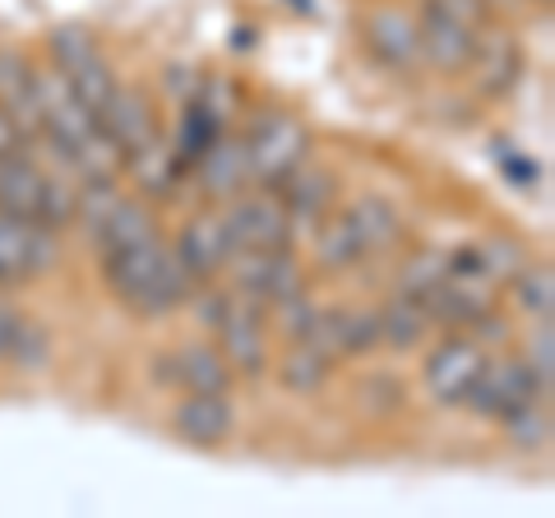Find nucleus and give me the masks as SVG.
Instances as JSON below:
<instances>
[{"label":"nucleus","instance_id":"obj_2","mask_svg":"<svg viewBox=\"0 0 555 518\" xmlns=\"http://www.w3.org/2000/svg\"><path fill=\"white\" fill-rule=\"evenodd\" d=\"M222 228H228L232 255L236 250H283L292 246V213L283 195L273 185L250 190V195H232V209L222 213Z\"/></svg>","mask_w":555,"mask_h":518},{"label":"nucleus","instance_id":"obj_44","mask_svg":"<svg viewBox=\"0 0 555 518\" xmlns=\"http://www.w3.org/2000/svg\"><path fill=\"white\" fill-rule=\"evenodd\" d=\"M190 83H199V79H190V75H185V65H171V93H177L181 102L195 98V93H190Z\"/></svg>","mask_w":555,"mask_h":518},{"label":"nucleus","instance_id":"obj_17","mask_svg":"<svg viewBox=\"0 0 555 518\" xmlns=\"http://www.w3.org/2000/svg\"><path fill=\"white\" fill-rule=\"evenodd\" d=\"M195 163H199L204 195H214V199H232V195H241V185L250 181L246 140H214Z\"/></svg>","mask_w":555,"mask_h":518},{"label":"nucleus","instance_id":"obj_16","mask_svg":"<svg viewBox=\"0 0 555 518\" xmlns=\"http://www.w3.org/2000/svg\"><path fill=\"white\" fill-rule=\"evenodd\" d=\"M467 70H477V83H481V93H491V98H500V93H509L514 89V79H518V70H524V51H518V42H514V33H477V51H473V65Z\"/></svg>","mask_w":555,"mask_h":518},{"label":"nucleus","instance_id":"obj_30","mask_svg":"<svg viewBox=\"0 0 555 518\" xmlns=\"http://www.w3.org/2000/svg\"><path fill=\"white\" fill-rule=\"evenodd\" d=\"M75 204H79V185L65 181V177H47V171H42V199H38V218H33V222L61 232V228L75 222Z\"/></svg>","mask_w":555,"mask_h":518},{"label":"nucleus","instance_id":"obj_37","mask_svg":"<svg viewBox=\"0 0 555 518\" xmlns=\"http://www.w3.org/2000/svg\"><path fill=\"white\" fill-rule=\"evenodd\" d=\"M273 310H278V324H283V334L292 342H301L310 334V324H315V315H320V306L310 301L306 292H297V297H287V301H273Z\"/></svg>","mask_w":555,"mask_h":518},{"label":"nucleus","instance_id":"obj_41","mask_svg":"<svg viewBox=\"0 0 555 518\" xmlns=\"http://www.w3.org/2000/svg\"><path fill=\"white\" fill-rule=\"evenodd\" d=\"M495 158L505 163V171L514 177V185H532V177H537V167L532 163H524V158H514L509 148H495Z\"/></svg>","mask_w":555,"mask_h":518},{"label":"nucleus","instance_id":"obj_38","mask_svg":"<svg viewBox=\"0 0 555 518\" xmlns=\"http://www.w3.org/2000/svg\"><path fill=\"white\" fill-rule=\"evenodd\" d=\"M430 5L444 10V14H454V20H463L467 28H481L486 14H491V5H486V0H430Z\"/></svg>","mask_w":555,"mask_h":518},{"label":"nucleus","instance_id":"obj_29","mask_svg":"<svg viewBox=\"0 0 555 518\" xmlns=\"http://www.w3.org/2000/svg\"><path fill=\"white\" fill-rule=\"evenodd\" d=\"M477 259H481V273L491 283H514L518 273L528 269V246L514 236H486L477 246Z\"/></svg>","mask_w":555,"mask_h":518},{"label":"nucleus","instance_id":"obj_4","mask_svg":"<svg viewBox=\"0 0 555 518\" xmlns=\"http://www.w3.org/2000/svg\"><path fill=\"white\" fill-rule=\"evenodd\" d=\"M51 56H56V70L65 75V83L79 93V102L93 116L107 107V98L116 93V75L112 65L102 61V51L93 47V33L83 28H56L51 33Z\"/></svg>","mask_w":555,"mask_h":518},{"label":"nucleus","instance_id":"obj_36","mask_svg":"<svg viewBox=\"0 0 555 518\" xmlns=\"http://www.w3.org/2000/svg\"><path fill=\"white\" fill-rule=\"evenodd\" d=\"M47 352H51L47 329H42V324H33V320H24V329H20V338H14V348H10L5 361H10V366H20V371H42Z\"/></svg>","mask_w":555,"mask_h":518},{"label":"nucleus","instance_id":"obj_9","mask_svg":"<svg viewBox=\"0 0 555 518\" xmlns=\"http://www.w3.org/2000/svg\"><path fill=\"white\" fill-rule=\"evenodd\" d=\"M315 352H324L328 361L343 357H366L371 348H379V329H375V310H347V306H320L310 334L301 338Z\"/></svg>","mask_w":555,"mask_h":518},{"label":"nucleus","instance_id":"obj_21","mask_svg":"<svg viewBox=\"0 0 555 518\" xmlns=\"http://www.w3.org/2000/svg\"><path fill=\"white\" fill-rule=\"evenodd\" d=\"M347 218H352V228L361 236V246H366V255L393 250L398 241H403V218H398V209L385 195H357L352 209H347Z\"/></svg>","mask_w":555,"mask_h":518},{"label":"nucleus","instance_id":"obj_14","mask_svg":"<svg viewBox=\"0 0 555 518\" xmlns=\"http://www.w3.org/2000/svg\"><path fill=\"white\" fill-rule=\"evenodd\" d=\"M0 112L14 120V130L24 134V144H33L42 134L38 93H33V65L20 56V51H0Z\"/></svg>","mask_w":555,"mask_h":518},{"label":"nucleus","instance_id":"obj_1","mask_svg":"<svg viewBox=\"0 0 555 518\" xmlns=\"http://www.w3.org/2000/svg\"><path fill=\"white\" fill-rule=\"evenodd\" d=\"M102 273H107L116 297L130 310H139V315H167V310L185 306L190 292H195V279L185 273L177 250L163 246V236L116 255H102Z\"/></svg>","mask_w":555,"mask_h":518},{"label":"nucleus","instance_id":"obj_45","mask_svg":"<svg viewBox=\"0 0 555 518\" xmlns=\"http://www.w3.org/2000/svg\"><path fill=\"white\" fill-rule=\"evenodd\" d=\"M542 5H546V0H542Z\"/></svg>","mask_w":555,"mask_h":518},{"label":"nucleus","instance_id":"obj_18","mask_svg":"<svg viewBox=\"0 0 555 518\" xmlns=\"http://www.w3.org/2000/svg\"><path fill=\"white\" fill-rule=\"evenodd\" d=\"M38 199H42V167L24 148L5 153L0 158V213L33 222L38 218Z\"/></svg>","mask_w":555,"mask_h":518},{"label":"nucleus","instance_id":"obj_27","mask_svg":"<svg viewBox=\"0 0 555 518\" xmlns=\"http://www.w3.org/2000/svg\"><path fill=\"white\" fill-rule=\"evenodd\" d=\"M218 130H222V120H218L214 112H208L199 98H190L185 107H181V130H177V158H181V163H195L199 153H204L208 144L218 140Z\"/></svg>","mask_w":555,"mask_h":518},{"label":"nucleus","instance_id":"obj_26","mask_svg":"<svg viewBox=\"0 0 555 518\" xmlns=\"http://www.w3.org/2000/svg\"><path fill=\"white\" fill-rule=\"evenodd\" d=\"M130 171H134V181L149 190V195H171L177 190V177H181V158L177 153H167V144L153 140L149 148H139L130 153Z\"/></svg>","mask_w":555,"mask_h":518},{"label":"nucleus","instance_id":"obj_35","mask_svg":"<svg viewBox=\"0 0 555 518\" xmlns=\"http://www.w3.org/2000/svg\"><path fill=\"white\" fill-rule=\"evenodd\" d=\"M524 366L532 371L537 385H542V393H551V379H555V334H551V320H537V329L528 334Z\"/></svg>","mask_w":555,"mask_h":518},{"label":"nucleus","instance_id":"obj_15","mask_svg":"<svg viewBox=\"0 0 555 518\" xmlns=\"http://www.w3.org/2000/svg\"><path fill=\"white\" fill-rule=\"evenodd\" d=\"M171 426H177V436L190 444H222L236 426V412L228 403V393H190L185 389V399L171 412Z\"/></svg>","mask_w":555,"mask_h":518},{"label":"nucleus","instance_id":"obj_39","mask_svg":"<svg viewBox=\"0 0 555 518\" xmlns=\"http://www.w3.org/2000/svg\"><path fill=\"white\" fill-rule=\"evenodd\" d=\"M20 329H24L20 306H14L10 297H0V361L10 357V348H14V338H20Z\"/></svg>","mask_w":555,"mask_h":518},{"label":"nucleus","instance_id":"obj_23","mask_svg":"<svg viewBox=\"0 0 555 518\" xmlns=\"http://www.w3.org/2000/svg\"><path fill=\"white\" fill-rule=\"evenodd\" d=\"M158 236V222H153V213L144 209V204H134L120 195V204L112 209V218L98 228V246L102 255H116V250H130V246H144V241Z\"/></svg>","mask_w":555,"mask_h":518},{"label":"nucleus","instance_id":"obj_42","mask_svg":"<svg viewBox=\"0 0 555 518\" xmlns=\"http://www.w3.org/2000/svg\"><path fill=\"white\" fill-rule=\"evenodd\" d=\"M14 148H24V134L14 130V120L0 112V158H5V153H14Z\"/></svg>","mask_w":555,"mask_h":518},{"label":"nucleus","instance_id":"obj_34","mask_svg":"<svg viewBox=\"0 0 555 518\" xmlns=\"http://www.w3.org/2000/svg\"><path fill=\"white\" fill-rule=\"evenodd\" d=\"M357 403L366 417H393V412H403V385H398L393 375H371L357 385Z\"/></svg>","mask_w":555,"mask_h":518},{"label":"nucleus","instance_id":"obj_10","mask_svg":"<svg viewBox=\"0 0 555 518\" xmlns=\"http://www.w3.org/2000/svg\"><path fill=\"white\" fill-rule=\"evenodd\" d=\"M481 361H486V348H481L477 338H444L440 348L426 357V371H422L426 393H430L436 403L454 407L463 393H467V385L477 379Z\"/></svg>","mask_w":555,"mask_h":518},{"label":"nucleus","instance_id":"obj_25","mask_svg":"<svg viewBox=\"0 0 555 518\" xmlns=\"http://www.w3.org/2000/svg\"><path fill=\"white\" fill-rule=\"evenodd\" d=\"M328 375H334V361H328L324 352H315L310 342H292L287 357L278 361V379H283V389L301 393V399L320 393L328 385Z\"/></svg>","mask_w":555,"mask_h":518},{"label":"nucleus","instance_id":"obj_32","mask_svg":"<svg viewBox=\"0 0 555 518\" xmlns=\"http://www.w3.org/2000/svg\"><path fill=\"white\" fill-rule=\"evenodd\" d=\"M514 297H518V306H524L532 320H551V306H555L551 264H537V269L528 264V269L514 279Z\"/></svg>","mask_w":555,"mask_h":518},{"label":"nucleus","instance_id":"obj_7","mask_svg":"<svg viewBox=\"0 0 555 518\" xmlns=\"http://www.w3.org/2000/svg\"><path fill=\"white\" fill-rule=\"evenodd\" d=\"M214 329H218V352L236 375H246V379L264 375L269 338H264V310H259V301L236 292V297H228V310H222V320Z\"/></svg>","mask_w":555,"mask_h":518},{"label":"nucleus","instance_id":"obj_20","mask_svg":"<svg viewBox=\"0 0 555 518\" xmlns=\"http://www.w3.org/2000/svg\"><path fill=\"white\" fill-rule=\"evenodd\" d=\"M375 329H379V342H389L393 352H408L430 334V315H426V306L416 297L398 292V297H389L385 306L375 310Z\"/></svg>","mask_w":555,"mask_h":518},{"label":"nucleus","instance_id":"obj_40","mask_svg":"<svg viewBox=\"0 0 555 518\" xmlns=\"http://www.w3.org/2000/svg\"><path fill=\"white\" fill-rule=\"evenodd\" d=\"M228 297L232 292H190V301H195V315H199V324H208V329H214V324L222 320V310H228Z\"/></svg>","mask_w":555,"mask_h":518},{"label":"nucleus","instance_id":"obj_24","mask_svg":"<svg viewBox=\"0 0 555 518\" xmlns=\"http://www.w3.org/2000/svg\"><path fill=\"white\" fill-rule=\"evenodd\" d=\"M177 379L190 393H228L232 366L222 361V352L204 348V342H190V348L177 352Z\"/></svg>","mask_w":555,"mask_h":518},{"label":"nucleus","instance_id":"obj_3","mask_svg":"<svg viewBox=\"0 0 555 518\" xmlns=\"http://www.w3.org/2000/svg\"><path fill=\"white\" fill-rule=\"evenodd\" d=\"M532 399H546V393H542V385L532 379V371L524 366V361L518 357H486L477 379L467 385V393L459 403L473 412V417L500 422V417H509L514 407H524Z\"/></svg>","mask_w":555,"mask_h":518},{"label":"nucleus","instance_id":"obj_22","mask_svg":"<svg viewBox=\"0 0 555 518\" xmlns=\"http://www.w3.org/2000/svg\"><path fill=\"white\" fill-rule=\"evenodd\" d=\"M310 232H315V264L328 269V273L352 269V264L366 259V246H361V236H357V228H352V218L347 213H328Z\"/></svg>","mask_w":555,"mask_h":518},{"label":"nucleus","instance_id":"obj_6","mask_svg":"<svg viewBox=\"0 0 555 518\" xmlns=\"http://www.w3.org/2000/svg\"><path fill=\"white\" fill-rule=\"evenodd\" d=\"M228 264L236 269V292L241 297H250L259 306H273V301H287L306 292V269L301 259L292 255V246L283 250H236Z\"/></svg>","mask_w":555,"mask_h":518},{"label":"nucleus","instance_id":"obj_8","mask_svg":"<svg viewBox=\"0 0 555 518\" xmlns=\"http://www.w3.org/2000/svg\"><path fill=\"white\" fill-rule=\"evenodd\" d=\"M416 51H422V61L430 70L463 75L467 65H473V51H477V28H467L463 20H454V14L436 10L426 0L422 20H416Z\"/></svg>","mask_w":555,"mask_h":518},{"label":"nucleus","instance_id":"obj_19","mask_svg":"<svg viewBox=\"0 0 555 518\" xmlns=\"http://www.w3.org/2000/svg\"><path fill=\"white\" fill-rule=\"evenodd\" d=\"M278 190H283V204H287L292 222H306V228H315V222L334 213V204H338V181L320 167L315 171H292Z\"/></svg>","mask_w":555,"mask_h":518},{"label":"nucleus","instance_id":"obj_12","mask_svg":"<svg viewBox=\"0 0 555 518\" xmlns=\"http://www.w3.org/2000/svg\"><path fill=\"white\" fill-rule=\"evenodd\" d=\"M361 33H366V47L375 51V61H385L389 70H412L422 61V51H416V20L408 10L379 5L366 14Z\"/></svg>","mask_w":555,"mask_h":518},{"label":"nucleus","instance_id":"obj_13","mask_svg":"<svg viewBox=\"0 0 555 518\" xmlns=\"http://www.w3.org/2000/svg\"><path fill=\"white\" fill-rule=\"evenodd\" d=\"M177 259L185 264V273L195 283H208V279H218L222 269H228V259H232V241H228V228H222V218H190L185 222V232L177 246Z\"/></svg>","mask_w":555,"mask_h":518},{"label":"nucleus","instance_id":"obj_31","mask_svg":"<svg viewBox=\"0 0 555 518\" xmlns=\"http://www.w3.org/2000/svg\"><path fill=\"white\" fill-rule=\"evenodd\" d=\"M500 426H505V436H509L514 449H542L551 440V412H546L542 399L514 407L509 417H500Z\"/></svg>","mask_w":555,"mask_h":518},{"label":"nucleus","instance_id":"obj_5","mask_svg":"<svg viewBox=\"0 0 555 518\" xmlns=\"http://www.w3.org/2000/svg\"><path fill=\"white\" fill-rule=\"evenodd\" d=\"M306 144H310V134H306V126H301V120L292 116V112H273V116H264V120L255 126V134L246 140L250 177L278 190V185L292 177V171L301 167Z\"/></svg>","mask_w":555,"mask_h":518},{"label":"nucleus","instance_id":"obj_28","mask_svg":"<svg viewBox=\"0 0 555 518\" xmlns=\"http://www.w3.org/2000/svg\"><path fill=\"white\" fill-rule=\"evenodd\" d=\"M28 228L33 222L0 213V287L28 283Z\"/></svg>","mask_w":555,"mask_h":518},{"label":"nucleus","instance_id":"obj_43","mask_svg":"<svg viewBox=\"0 0 555 518\" xmlns=\"http://www.w3.org/2000/svg\"><path fill=\"white\" fill-rule=\"evenodd\" d=\"M153 379H158V385H181V379H177V352H171V357H153Z\"/></svg>","mask_w":555,"mask_h":518},{"label":"nucleus","instance_id":"obj_33","mask_svg":"<svg viewBox=\"0 0 555 518\" xmlns=\"http://www.w3.org/2000/svg\"><path fill=\"white\" fill-rule=\"evenodd\" d=\"M444 279H449V255L422 250V255H408L403 273H398V292H408V297H422L426 287H436Z\"/></svg>","mask_w":555,"mask_h":518},{"label":"nucleus","instance_id":"obj_11","mask_svg":"<svg viewBox=\"0 0 555 518\" xmlns=\"http://www.w3.org/2000/svg\"><path fill=\"white\" fill-rule=\"evenodd\" d=\"M98 120H102V130L112 134L116 148L126 153V158L158 140V116H153L149 98L139 89H120V83H116V93L107 98V107L98 112Z\"/></svg>","mask_w":555,"mask_h":518}]
</instances>
